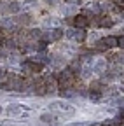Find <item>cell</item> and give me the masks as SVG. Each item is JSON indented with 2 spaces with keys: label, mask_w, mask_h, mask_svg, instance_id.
Wrapping results in <instances>:
<instances>
[{
  "label": "cell",
  "mask_w": 124,
  "mask_h": 126,
  "mask_svg": "<svg viewBox=\"0 0 124 126\" xmlns=\"http://www.w3.org/2000/svg\"><path fill=\"white\" fill-rule=\"evenodd\" d=\"M7 89H16V91H23V79L19 75H9V81H7Z\"/></svg>",
  "instance_id": "1"
},
{
  "label": "cell",
  "mask_w": 124,
  "mask_h": 126,
  "mask_svg": "<svg viewBox=\"0 0 124 126\" xmlns=\"http://www.w3.org/2000/svg\"><path fill=\"white\" fill-rule=\"evenodd\" d=\"M87 18L86 16H75L73 18V25H75V28H79V30H84V26H87Z\"/></svg>",
  "instance_id": "2"
},
{
  "label": "cell",
  "mask_w": 124,
  "mask_h": 126,
  "mask_svg": "<svg viewBox=\"0 0 124 126\" xmlns=\"http://www.w3.org/2000/svg\"><path fill=\"white\" fill-rule=\"evenodd\" d=\"M105 70H107V61L105 60H100L96 65L93 67V72H95V74H103Z\"/></svg>",
  "instance_id": "3"
},
{
  "label": "cell",
  "mask_w": 124,
  "mask_h": 126,
  "mask_svg": "<svg viewBox=\"0 0 124 126\" xmlns=\"http://www.w3.org/2000/svg\"><path fill=\"white\" fill-rule=\"evenodd\" d=\"M19 11H21V4H18V2H12L5 7V12H9V14H16Z\"/></svg>",
  "instance_id": "4"
},
{
  "label": "cell",
  "mask_w": 124,
  "mask_h": 126,
  "mask_svg": "<svg viewBox=\"0 0 124 126\" xmlns=\"http://www.w3.org/2000/svg\"><path fill=\"white\" fill-rule=\"evenodd\" d=\"M65 32L61 30V28H54L53 32H49V35H51V40H59L61 37H63Z\"/></svg>",
  "instance_id": "5"
},
{
  "label": "cell",
  "mask_w": 124,
  "mask_h": 126,
  "mask_svg": "<svg viewBox=\"0 0 124 126\" xmlns=\"http://www.w3.org/2000/svg\"><path fill=\"white\" fill-rule=\"evenodd\" d=\"M72 39L79 40V42H81V40H84V39H86V32H84V30H79V28H75V30H73Z\"/></svg>",
  "instance_id": "6"
},
{
  "label": "cell",
  "mask_w": 124,
  "mask_h": 126,
  "mask_svg": "<svg viewBox=\"0 0 124 126\" xmlns=\"http://www.w3.org/2000/svg\"><path fill=\"white\" fill-rule=\"evenodd\" d=\"M98 25H100V26H105V28H110V26L114 25V19H110V18H101V19L98 21Z\"/></svg>",
  "instance_id": "7"
},
{
  "label": "cell",
  "mask_w": 124,
  "mask_h": 126,
  "mask_svg": "<svg viewBox=\"0 0 124 126\" xmlns=\"http://www.w3.org/2000/svg\"><path fill=\"white\" fill-rule=\"evenodd\" d=\"M33 89H35V93L39 94V96H44V94L47 93V89H45V84H44V82H40V84H39V86H35Z\"/></svg>",
  "instance_id": "8"
},
{
  "label": "cell",
  "mask_w": 124,
  "mask_h": 126,
  "mask_svg": "<svg viewBox=\"0 0 124 126\" xmlns=\"http://www.w3.org/2000/svg\"><path fill=\"white\" fill-rule=\"evenodd\" d=\"M91 93H101V82L100 81H95V82H91Z\"/></svg>",
  "instance_id": "9"
},
{
  "label": "cell",
  "mask_w": 124,
  "mask_h": 126,
  "mask_svg": "<svg viewBox=\"0 0 124 126\" xmlns=\"http://www.w3.org/2000/svg\"><path fill=\"white\" fill-rule=\"evenodd\" d=\"M54 88H56V79L49 77L47 79V84H45V89H47V91H54Z\"/></svg>",
  "instance_id": "10"
},
{
  "label": "cell",
  "mask_w": 124,
  "mask_h": 126,
  "mask_svg": "<svg viewBox=\"0 0 124 126\" xmlns=\"http://www.w3.org/2000/svg\"><path fill=\"white\" fill-rule=\"evenodd\" d=\"M40 119H42L44 123H54V121H56V117H54L53 114H42Z\"/></svg>",
  "instance_id": "11"
},
{
  "label": "cell",
  "mask_w": 124,
  "mask_h": 126,
  "mask_svg": "<svg viewBox=\"0 0 124 126\" xmlns=\"http://www.w3.org/2000/svg\"><path fill=\"white\" fill-rule=\"evenodd\" d=\"M30 19H32V18H30V14H23V16H19V18H18V21H19L21 25H28Z\"/></svg>",
  "instance_id": "12"
},
{
  "label": "cell",
  "mask_w": 124,
  "mask_h": 126,
  "mask_svg": "<svg viewBox=\"0 0 124 126\" xmlns=\"http://www.w3.org/2000/svg\"><path fill=\"white\" fill-rule=\"evenodd\" d=\"M95 47H96L98 51H107V46H105V40H103V39H101V40H96V46H95Z\"/></svg>",
  "instance_id": "13"
},
{
  "label": "cell",
  "mask_w": 124,
  "mask_h": 126,
  "mask_svg": "<svg viewBox=\"0 0 124 126\" xmlns=\"http://www.w3.org/2000/svg\"><path fill=\"white\" fill-rule=\"evenodd\" d=\"M89 98H91L93 102H98V100L101 98V93H89Z\"/></svg>",
  "instance_id": "14"
},
{
  "label": "cell",
  "mask_w": 124,
  "mask_h": 126,
  "mask_svg": "<svg viewBox=\"0 0 124 126\" xmlns=\"http://www.w3.org/2000/svg\"><path fill=\"white\" fill-rule=\"evenodd\" d=\"M7 112H9V114H16V112H19V105H11V107L7 109Z\"/></svg>",
  "instance_id": "15"
},
{
  "label": "cell",
  "mask_w": 124,
  "mask_h": 126,
  "mask_svg": "<svg viewBox=\"0 0 124 126\" xmlns=\"http://www.w3.org/2000/svg\"><path fill=\"white\" fill-rule=\"evenodd\" d=\"M32 37L33 39H40L42 37V32L40 30H32Z\"/></svg>",
  "instance_id": "16"
},
{
  "label": "cell",
  "mask_w": 124,
  "mask_h": 126,
  "mask_svg": "<svg viewBox=\"0 0 124 126\" xmlns=\"http://www.w3.org/2000/svg\"><path fill=\"white\" fill-rule=\"evenodd\" d=\"M122 46H124V39H122V35L117 39V47H121V49H122Z\"/></svg>",
  "instance_id": "17"
},
{
  "label": "cell",
  "mask_w": 124,
  "mask_h": 126,
  "mask_svg": "<svg viewBox=\"0 0 124 126\" xmlns=\"http://www.w3.org/2000/svg\"><path fill=\"white\" fill-rule=\"evenodd\" d=\"M2 25H4L5 28H7V26L11 28V26H12V21H11V19H4V21H2Z\"/></svg>",
  "instance_id": "18"
},
{
  "label": "cell",
  "mask_w": 124,
  "mask_h": 126,
  "mask_svg": "<svg viewBox=\"0 0 124 126\" xmlns=\"http://www.w3.org/2000/svg\"><path fill=\"white\" fill-rule=\"evenodd\" d=\"M77 93H79V94H84V96H86V94H87V91H86V88H79V89H77Z\"/></svg>",
  "instance_id": "19"
},
{
  "label": "cell",
  "mask_w": 124,
  "mask_h": 126,
  "mask_svg": "<svg viewBox=\"0 0 124 126\" xmlns=\"http://www.w3.org/2000/svg\"><path fill=\"white\" fill-rule=\"evenodd\" d=\"M82 74H84L82 77H89V75H91V68H86V70H84Z\"/></svg>",
  "instance_id": "20"
},
{
  "label": "cell",
  "mask_w": 124,
  "mask_h": 126,
  "mask_svg": "<svg viewBox=\"0 0 124 126\" xmlns=\"http://www.w3.org/2000/svg\"><path fill=\"white\" fill-rule=\"evenodd\" d=\"M72 35H73V30H68V32H67V37L72 39Z\"/></svg>",
  "instance_id": "21"
},
{
  "label": "cell",
  "mask_w": 124,
  "mask_h": 126,
  "mask_svg": "<svg viewBox=\"0 0 124 126\" xmlns=\"http://www.w3.org/2000/svg\"><path fill=\"white\" fill-rule=\"evenodd\" d=\"M58 0H47V4H56Z\"/></svg>",
  "instance_id": "22"
},
{
  "label": "cell",
  "mask_w": 124,
  "mask_h": 126,
  "mask_svg": "<svg viewBox=\"0 0 124 126\" xmlns=\"http://www.w3.org/2000/svg\"><path fill=\"white\" fill-rule=\"evenodd\" d=\"M4 74H5V72H4V68H0V77H4Z\"/></svg>",
  "instance_id": "23"
},
{
  "label": "cell",
  "mask_w": 124,
  "mask_h": 126,
  "mask_svg": "<svg viewBox=\"0 0 124 126\" xmlns=\"http://www.w3.org/2000/svg\"><path fill=\"white\" fill-rule=\"evenodd\" d=\"M70 2H72V4H79V0H70Z\"/></svg>",
  "instance_id": "24"
},
{
  "label": "cell",
  "mask_w": 124,
  "mask_h": 126,
  "mask_svg": "<svg viewBox=\"0 0 124 126\" xmlns=\"http://www.w3.org/2000/svg\"><path fill=\"white\" fill-rule=\"evenodd\" d=\"M0 112H2V107H0Z\"/></svg>",
  "instance_id": "25"
}]
</instances>
